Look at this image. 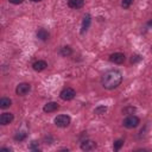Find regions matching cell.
I'll return each instance as SVG.
<instances>
[{
	"label": "cell",
	"mask_w": 152,
	"mask_h": 152,
	"mask_svg": "<svg viewBox=\"0 0 152 152\" xmlns=\"http://www.w3.org/2000/svg\"><path fill=\"white\" fill-rule=\"evenodd\" d=\"M121 81H122V74L119 70H109L101 78L102 87L108 90H112L119 87Z\"/></svg>",
	"instance_id": "obj_1"
},
{
	"label": "cell",
	"mask_w": 152,
	"mask_h": 152,
	"mask_svg": "<svg viewBox=\"0 0 152 152\" xmlns=\"http://www.w3.org/2000/svg\"><path fill=\"white\" fill-rule=\"evenodd\" d=\"M53 121H55V125L58 126V127H68L71 120H70V116L69 115L61 114V115H57Z\"/></svg>",
	"instance_id": "obj_2"
},
{
	"label": "cell",
	"mask_w": 152,
	"mask_h": 152,
	"mask_svg": "<svg viewBox=\"0 0 152 152\" xmlns=\"http://www.w3.org/2000/svg\"><path fill=\"white\" fill-rule=\"evenodd\" d=\"M139 122H140V120H139L138 116H135V115H129V116H127V118L124 120L122 125H124L126 128H135V127L139 125Z\"/></svg>",
	"instance_id": "obj_3"
},
{
	"label": "cell",
	"mask_w": 152,
	"mask_h": 152,
	"mask_svg": "<svg viewBox=\"0 0 152 152\" xmlns=\"http://www.w3.org/2000/svg\"><path fill=\"white\" fill-rule=\"evenodd\" d=\"M75 95H76V91H75L72 88H70V87L64 88V89L61 91V94H59L61 99L64 100V101H70V100H72V99L75 97Z\"/></svg>",
	"instance_id": "obj_4"
},
{
	"label": "cell",
	"mask_w": 152,
	"mask_h": 152,
	"mask_svg": "<svg viewBox=\"0 0 152 152\" xmlns=\"http://www.w3.org/2000/svg\"><path fill=\"white\" fill-rule=\"evenodd\" d=\"M30 90H31V86H30L28 83H25V82L19 83V84L17 86V88H15V93H17L18 95H20V96L26 95Z\"/></svg>",
	"instance_id": "obj_5"
},
{
	"label": "cell",
	"mask_w": 152,
	"mask_h": 152,
	"mask_svg": "<svg viewBox=\"0 0 152 152\" xmlns=\"http://www.w3.org/2000/svg\"><path fill=\"white\" fill-rule=\"evenodd\" d=\"M109 61L115 63V64H121L125 62V55L121 53V52H115V53H112L109 56Z\"/></svg>",
	"instance_id": "obj_6"
},
{
	"label": "cell",
	"mask_w": 152,
	"mask_h": 152,
	"mask_svg": "<svg viewBox=\"0 0 152 152\" xmlns=\"http://www.w3.org/2000/svg\"><path fill=\"white\" fill-rule=\"evenodd\" d=\"M96 146H97L96 142L93 141V140H83L81 142V148L83 151H93V150L96 148Z\"/></svg>",
	"instance_id": "obj_7"
},
{
	"label": "cell",
	"mask_w": 152,
	"mask_h": 152,
	"mask_svg": "<svg viewBox=\"0 0 152 152\" xmlns=\"http://www.w3.org/2000/svg\"><path fill=\"white\" fill-rule=\"evenodd\" d=\"M13 119H14V116L12 113H2L0 116V124L2 126H6V125L11 124L13 121Z\"/></svg>",
	"instance_id": "obj_8"
},
{
	"label": "cell",
	"mask_w": 152,
	"mask_h": 152,
	"mask_svg": "<svg viewBox=\"0 0 152 152\" xmlns=\"http://www.w3.org/2000/svg\"><path fill=\"white\" fill-rule=\"evenodd\" d=\"M58 108H59V106H58L57 102H48V103L43 107V110H44L45 113H52V112L57 110Z\"/></svg>",
	"instance_id": "obj_9"
},
{
	"label": "cell",
	"mask_w": 152,
	"mask_h": 152,
	"mask_svg": "<svg viewBox=\"0 0 152 152\" xmlns=\"http://www.w3.org/2000/svg\"><path fill=\"white\" fill-rule=\"evenodd\" d=\"M90 23H91V19H90V15L89 14H87V15H84V18H83V21H82V30H81V33H84L88 28H89V26H90Z\"/></svg>",
	"instance_id": "obj_10"
},
{
	"label": "cell",
	"mask_w": 152,
	"mask_h": 152,
	"mask_svg": "<svg viewBox=\"0 0 152 152\" xmlns=\"http://www.w3.org/2000/svg\"><path fill=\"white\" fill-rule=\"evenodd\" d=\"M46 66H48V64H46L45 61H37V62H34L33 65H32L33 70H36V71H43Z\"/></svg>",
	"instance_id": "obj_11"
},
{
	"label": "cell",
	"mask_w": 152,
	"mask_h": 152,
	"mask_svg": "<svg viewBox=\"0 0 152 152\" xmlns=\"http://www.w3.org/2000/svg\"><path fill=\"white\" fill-rule=\"evenodd\" d=\"M84 5V0H68V6L71 8H81Z\"/></svg>",
	"instance_id": "obj_12"
},
{
	"label": "cell",
	"mask_w": 152,
	"mask_h": 152,
	"mask_svg": "<svg viewBox=\"0 0 152 152\" xmlns=\"http://www.w3.org/2000/svg\"><path fill=\"white\" fill-rule=\"evenodd\" d=\"M37 37H38L40 40H46V39L49 38V32H48L46 30H44V28H39V30L37 31Z\"/></svg>",
	"instance_id": "obj_13"
},
{
	"label": "cell",
	"mask_w": 152,
	"mask_h": 152,
	"mask_svg": "<svg viewBox=\"0 0 152 152\" xmlns=\"http://www.w3.org/2000/svg\"><path fill=\"white\" fill-rule=\"evenodd\" d=\"M11 104H12V101H11V99H8V97H2V99L0 100V108H2V109L8 108Z\"/></svg>",
	"instance_id": "obj_14"
},
{
	"label": "cell",
	"mask_w": 152,
	"mask_h": 152,
	"mask_svg": "<svg viewBox=\"0 0 152 152\" xmlns=\"http://www.w3.org/2000/svg\"><path fill=\"white\" fill-rule=\"evenodd\" d=\"M59 52H61L62 56L66 57V56H70V55H71L72 50H71L70 46H63V48H61V51H59Z\"/></svg>",
	"instance_id": "obj_15"
},
{
	"label": "cell",
	"mask_w": 152,
	"mask_h": 152,
	"mask_svg": "<svg viewBox=\"0 0 152 152\" xmlns=\"http://www.w3.org/2000/svg\"><path fill=\"white\" fill-rule=\"evenodd\" d=\"M122 146H124V140H122V139H118L116 141H114V145H113V147H114V150H115V151L120 150Z\"/></svg>",
	"instance_id": "obj_16"
},
{
	"label": "cell",
	"mask_w": 152,
	"mask_h": 152,
	"mask_svg": "<svg viewBox=\"0 0 152 152\" xmlns=\"http://www.w3.org/2000/svg\"><path fill=\"white\" fill-rule=\"evenodd\" d=\"M25 138H26V133H24V132H18V133L14 135V139L18 140V141H21V140H24Z\"/></svg>",
	"instance_id": "obj_17"
},
{
	"label": "cell",
	"mask_w": 152,
	"mask_h": 152,
	"mask_svg": "<svg viewBox=\"0 0 152 152\" xmlns=\"http://www.w3.org/2000/svg\"><path fill=\"white\" fill-rule=\"evenodd\" d=\"M106 110H107V107H104V106H100V107L95 108V113H96V114H99V115L103 114Z\"/></svg>",
	"instance_id": "obj_18"
},
{
	"label": "cell",
	"mask_w": 152,
	"mask_h": 152,
	"mask_svg": "<svg viewBox=\"0 0 152 152\" xmlns=\"http://www.w3.org/2000/svg\"><path fill=\"white\" fill-rule=\"evenodd\" d=\"M132 4H133V0H122V1H121V6H122L124 8H128Z\"/></svg>",
	"instance_id": "obj_19"
},
{
	"label": "cell",
	"mask_w": 152,
	"mask_h": 152,
	"mask_svg": "<svg viewBox=\"0 0 152 152\" xmlns=\"http://www.w3.org/2000/svg\"><path fill=\"white\" fill-rule=\"evenodd\" d=\"M38 142L37 141H32V144L30 145V150H34V151H38L39 148H38Z\"/></svg>",
	"instance_id": "obj_20"
},
{
	"label": "cell",
	"mask_w": 152,
	"mask_h": 152,
	"mask_svg": "<svg viewBox=\"0 0 152 152\" xmlns=\"http://www.w3.org/2000/svg\"><path fill=\"white\" fill-rule=\"evenodd\" d=\"M140 59H141V57H140L139 55H134V56H132L131 62H132V63H135V62H138V61H140Z\"/></svg>",
	"instance_id": "obj_21"
},
{
	"label": "cell",
	"mask_w": 152,
	"mask_h": 152,
	"mask_svg": "<svg viewBox=\"0 0 152 152\" xmlns=\"http://www.w3.org/2000/svg\"><path fill=\"white\" fill-rule=\"evenodd\" d=\"M134 110H135V108H133V107H127V108L122 109V113L127 114V112H134Z\"/></svg>",
	"instance_id": "obj_22"
},
{
	"label": "cell",
	"mask_w": 152,
	"mask_h": 152,
	"mask_svg": "<svg viewBox=\"0 0 152 152\" xmlns=\"http://www.w3.org/2000/svg\"><path fill=\"white\" fill-rule=\"evenodd\" d=\"M11 4H13V5H19V4H21L24 0H8Z\"/></svg>",
	"instance_id": "obj_23"
},
{
	"label": "cell",
	"mask_w": 152,
	"mask_h": 152,
	"mask_svg": "<svg viewBox=\"0 0 152 152\" xmlns=\"http://www.w3.org/2000/svg\"><path fill=\"white\" fill-rule=\"evenodd\" d=\"M1 151H11V148H8V147H2Z\"/></svg>",
	"instance_id": "obj_24"
},
{
	"label": "cell",
	"mask_w": 152,
	"mask_h": 152,
	"mask_svg": "<svg viewBox=\"0 0 152 152\" xmlns=\"http://www.w3.org/2000/svg\"><path fill=\"white\" fill-rule=\"evenodd\" d=\"M31 1H33V2H40L42 0H31Z\"/></svg>",
	"instance_id": "obj_25"
},
{
	"label": "cell",
	"mask_w": 152,
	"mask_h": 152,
	"mask_svg": "<svg viewBox=\"0 0 152 152\" xmlns=\"http://www.w3.org/2000/svg\"><path fill=\"white\" fill-rule=\"evenodd\" d=\"M147 24H148V25H150V26H152V20H150V21H148V23H147Z\"/></svg>",
	"instance_id": "obj_26"
},
{
	"label": "cell",
	"mask_w": 152,
	"mask_h": 152,
	"mask_svg": "<svg viewBox=\"0 0 152 152\" xmlns=\"http://www.w3.org/2000/svg\"><path fill=\"white\" fill-rule=\"evenodd\" d=\"M151 50H152V48H151Z\"/></svg>",
	"instance_id": "obj_27"
}]
</instances>
